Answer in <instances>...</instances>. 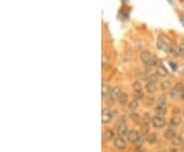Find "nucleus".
I'll return each instance as SVG.
<instances>
[{
    "instance_id": "nucleus-33",
    "label": "nucleus",
    "mask_w": 184,
    "mask_h": 152,
    "mask_svg": "<svg viewBox=\"0 0 184 152\" xmlns=\"http://www.w3.org/2000/svg\"><path fill=\"white\" fill-rule=\"evenodd\" d=\"M169 64H170V66L171 68H172V70H177V68H178V66H177V64H176V63H173V61H170V62H169Z\"/></svg>"
},
{
    "instance_id": "nucleus-36",
    "label": "nucleus",
    "mask_w": 184,
    "mask_h": 152,
    "mask_svg": "<svg viewBox=\"0 0 184 152\" xmlns=\"http://www.w3.org/2000/svg\"><path fill=\"white\" fill-rule=\"evenodd\" d=\"M169 152H177V149H175V148H172V149L169 150Z\"/></svg>"
},
{
    "instance_id": "nucleus-2",
    "label": "nucleus",
    "mask_w": 184,
    "mask_h": 152,
    "mask_svg": "<svg viewBox=\"0 0 184 152\" xmlns=\"http://www.w3.org/2000/svg\"><path fill=\"white\" fill-rule=\"evenodd\" d=\"M172 45V42L168 37H160L156 41V47H158V49L162 50V51L169 52V49Z\"/></svg>"
},
{
    "instance_id": "nucleus-28",
    "label": "nucleus",
    "mask_w": 184,
    "mask_h": 152,
    "mask_svg": "<svg viewBox=\"0 0 184 152\" xmlns=\"http://www.w3.org/2000/svg\"><path fill=\"white\" fill-rule=\"evenodd\" d=\"M110 63V58H109V56H107L106 54H103L102 56V66H105L106 64H109Z\"/></svg>"
},
{
    "instance_id": "nucleus-13",
    "label": "nucleus",
    "mask_w": 184,
    "mask_h": 152,
    "mask_svg": "<svg viewBox=\"0 0 184 152\" xmlns=\"http://www.w3.org/2000/svg\"><path fill=\"white\" fill-rule=\"evenodd\" d=\"M160 87H161V89L163 90V91H168V90L172 89V84H171V82L169 80H165V81H163V82L161 83Z\"/></svg>"
},
{
    "instance_id": "nucleus-23",
    "label": "nucleus",
    "mask_w": 184,
    "mask_h": 152,
    "mask_svg": "<svg viewBox=\"0 0 184 152\" xmlns=\"http://www.w3.org/2000/svg\"><path fill=\"white\" fill-rule=\"evenodd\" d=\"M110 93V88L106 84L102 83V88H101V94H102V98H105Z\"/></svg>"
},
{
    "instance_id": "nucleus-17",
    "label": "nucleus",
    "mask_w": 184,
    "mask_h": 152,
    "mask_svg": "<svg viewBox=\"0 0 184 152\" xmlns=\"http://www.w3.org/2000/svg\"><path fill=\"white\" fill-rule=\"evenodd\" d=\"M169 53L172 54L173 56H180L178 45H172V46L170 47V49H169Z\"/></svg>"
},
{
    "instance_id": "nucleus-20",
    "label": "nucleus",
    "mask_w": 184,
    "mask_h": 152,
    "mask_svg": "<svg viewBox=\"0 0 184 152\" xmlns=\"http://www.w3.org/2000/svg\"><path fill=\"white\" fill-rule=\"evenodd\" d=\"M137 107H138V102L135 99H134V100H131L130 102L128 103V108L131 111H135V110L137 109Z\"/></svg>"
},
{
    "instance_id": "nucleus-4",
    "label": "nucleus",
    "mask_w": 184,
    "mask_h": 152,
    "mask_svg": "<svg viewBox=\"0 0 184 152\" xmlns=\"http://www.w3.org/2000/svg\"><path fill=\"white\" fill-rule=\"evenodd\" d=\"M152 123L154 125V128H158V129H161L164 128L166 125V119L164 117H160V115H156L154 119H152Z\"/></svg>"
},
{
    "instance_id": "nucleus-10",
    "label": "nucleus",
    "mask_w": 184,
    "mask_h": 152,
    "mask_svg": "<svg viewBox=\"0 0 184 152\" xmlns=\"http://www.w3.org/2000/svg\"><path fill=\"white\" fill-rule=\"evenodd\" d=\"M128 128L126 127V125H120L119 129H118V134L121 138H124L125 136L128 135Z\"/></svg>"
},
{
    "instance_id": "nucleus-21",
    "label": "nucleus",
    "mask_w": 184,
    "mask_h": 152,
    "mask_svg": "<svg viewBox=\"0 0 184 152\" xmlns=\"http://www.w3.org/2000/svg\"><path fill=\"white\" fill-rule=\"evenodd\" d=\"M118 101H119V103L120 104H122V105L126 104V103L128 102V95L123 92V93L121 94V96L119 97V99H118Z\"/></svg>"
},
{
    "instance_id": "nucleus-18",
    "label": "nucleus",
    "mask_w": 184,
    "mask_h": 152,
    "mask_svg": "<svg viewBox=\"0 0 184 152\" xmlns=\"http://www.w3.org/2000/svg\"><path fill=\"white\" fill-rule=\"evenodd\" d=\"M146 141L149 143V144H156V141H158V138H156V135L154 133L148 134L146 137Z\"/></svg>"
},
{
    "instance_id": "nucleus-1",
    "label": "nucleus",
    "mask_w": 184,
    "mask_h": 152,
    "mask_svg": "<svg viewBox=\"0 0 184 152\" xmlns=\"http://www.w3.org/2000/svg\"><path fill=\"white\" fill-rule=\"evenodd\" d=\"M140 59L147 66H156L160 63L158 57L156 56L154 54H152L147 50H144V51H142L140 53Z\"/></svg>"
},
{
    "instance_id": "nucleus-16",
    "label": "nucleus",
    "mask_w": 184,
    "mask_h": 152,
    "mask_svg": "<svg viewBox=\"0 0 184 152\" xmlns=\"http://www.w3.org/2000/svg\"><path fill=\"white\" fill-rule=\"evenodd\" d=\"M156 104L160 107H166V104H167V97L165 95H161L158 98V101H156Z\"/></svg>"
},
{
    "instance_id": "nucleus-22",
    "label": "nucleus",
    "mask_w": 184,
    "mask_h": 152,
    "mask_svg": "<svg viewBox=\"0 0 184 152\" xmlns=\"http://www.w3.org/2000/svg\"><path fill=\"white\" fill-rule=\"evenodd\" d=\"M156 115H160V117H164V115L167 113V108L156 106Z\"/></svg>"
},
{
    "instance_id": "nucleus-8",
    "label": "nucleus",
    "mask_w": 184,
    "mask_h": 152,
    "mask_svg": "<svg viewBox=\"0 0 184 152\" xmlns=\"http://www.w3.org/2000/svg\"><path fill=\"white\" fill-rule=\"evenodd\" d=\"M122 93H123V92H122L120 87H114V88L111 90V96L113 97L114 100H118Z\"/></svg>"
},
{
    "instance_id": "nucleus-15",
    "label": "nucleus",
    "mask_w": 184,
    "mask_h": 152,
    "mask_svg": "<svg viewBox=\"0 0 184 152\" xmlns=\"http://www.w3.org/2000/svg\"><path fill=\"white\" fill-rule=\"evenodd\" d=\"M181 123V117L179 115H174V117H171L170 119V124L172 127H178Z\"/></svg>"
},
{
    "instance_id": "nucleus-6",
    "label": "nucleus",
    "mask_w": 184,
    "mask_h": 152,
    "mask_svg": "<svg viewBox=\"0 0 184 152\" xmlns=\"http://www.w3.org/2000/svg\"><path fill=\"white\" fill-rule=\"evenodd\" d=\"M115 147L117 148V149H120V150H124L126 149V141L124 140L123 138H121V137H119V138H116L115 139Z\"/></svg>"
},
{
    "instance_id": "nucleus-25",
    "label": "nucleus",
    "mask_w": 184,
    "mask_h": 152,
    "mask_svg": "<svg viewBox=\"0 0 184 152\" xmlns=\"http://www.w3.org/2000/svg\"><path fill=\"white\" fill-rule=\"evenodd\" d=\"M148 81L149 82H154L156 83L158 81V74H152L148 77Z\"/></svg>"
},
{
    "instance_id": "nucleus-27",
    "label": "nucleus",
    "mask_w": 184,
    "mask_h": 152,
    "mask_svg": "<svg viewBox=\"0 0 184 152\" xmlns=\"http://www.w3.org/2000/svg\"><path fill=\"white\" fill-rule=\"evenodd\" d=\"M134 98L135 100H140L143 98V92H134Z\"/></svg>"
},
{
    "instance_id": "nucleus-7",
    "label": "nucleus",
    "mask_w": 184,
    "mask_h": 152,
    "mask_svg": "<svg viewBox=\"0 0 184 152\" xmlns=\"http://www.w3.org/2000/svg\"><path fill=\"white\" fill-rule=\"evenodd\" d=\"M139 137H140L139 133H138L137 131H135V130H130V131L128 132V135H127V138H128V140L130 141L131 143H135Z\"/></svg>"
},
{
    "instance_id": "nucleus-37",
    "label": "nucleus",
    "mask_w": 184,
    "mask_h": 152,
    "mask_svg": "<svg viewBox=\"0 0 184 152\" xmlns=\"http://www.w3.org/2000/svg\"><path fill=\"white\" fill-rule=\"evenodd\" d=\"M182 73H183V75H184V68H183V70H182Z\"/></svg>"
},
{
    "instance_id": "nucleus-9",
    "label": "nucleus",
    "mask_w": 184,
    "mask_h": 152,
    "mask_svg": "<svg viewBox=\"0 0 184 152\" xmlns=\"http://www.w3.org/2000/svg\"><path fill=\"white\" fill-rule=\"evenodd\" d=\"M176 132H175L174 129H171V128H169V129H167L165 131V133H164V137H165L166 139H168V140H173V139L176 137Z\"/></svg>"
},
{
    "instance_id": "nucleus-38",
    "label": "nucleus",
    "mask_w": 184,
    "mask_h": 152,
    "mask_svg": "<svg viewBox=\"0 0 184 152\" xmlns=\"http://www.w3.org/2000/svg\"><path fill=\"white\" fill-rule=\"evenodd\" d=\"M183 117H184V111H183Z\"/></svg>"
},
{
    "instance_id": "nucleus-29",
    "label": "nucleus",
    "mask_w": 184,
    "mask_h": 152,
    "mask_svg": "<svg viewBox=\"0 0 184 152\" xmlns=\"http://www.w3.org/2000/svg\"><path fill=\"white\" fill-rule=\"evenodd\" d=\"M143 141H144V140H143V136L140 135V137L138 138V140L136 141V142L134 143V144H135V145L137 146V147H141L142 144H143Z\"/></svg>"
},
{
    "instance_id": "nucleus-11",
    "label": "nucleus",
    "mask_w": 184,
    "mask_h": 152,
    "mask_svg": "<svg viewBox=\"0 0 184 152\" xmlns=\"http://www.w3.org/2000/svg\"><path fill=\"white\" fill-rule=\"evenodd\" d=\"M172 144L176 147H183V144H184V141H183V138H182L181 136H176L174 139L172 140Z\"/></svg>"
},
{
    "instance_id": "nucleus-32",
    "label": "nucleus",
    "mask_w": 184,
    "mask_h": 152,
    "mask_svg": "<svg viewBox=\"0 0 184 152\" xmlns=\"http://www.w3.org/2000/svg\"><path fill=\"white\" fill-rule=\"evenodd\" d=\"M145 103H146V105L147 106H150V105H152V103H154V99L152 98H147V99H145Z\"/></svg>"
},
{
    "instance_id": "nucleus-24",
    "label": "nucleus",
    "mask_w": 184,
    "mask_h": 152,
    "mask_svg": "<svg viewBox=\"0 0 184 152\" xmlns=\"http://www.w3.org/2000/svg\"><path fill=\"white\" fill-rule=\"evenodd\" d=\"M133 90L134 92H142V85L140 82L136 81V82L133 83Z\"/></svg>"
},
{
    "instance_id": "nucleus-31",
    "label": "nucleus",
    "mask_w": 184,
    "mask_h": 152,
    "mask_svg": "<svg viewBox=\"0 0 184 152\" xmlns=\"http://www.w3.org/2000/svg\"><path fill=\"white\" fill-rule=\"evenodd\" d=\"M130 117H131V119H134V121H135L136 123L139 122V119H140V117H139V115H136V113H134V112H133L132 115H130Z\"/></svg>"
},
{
    "instance_id": "nucleus-19",
    "label": "nucleus",
    "mask_w": 184,
    "mask_h": 152,
    "mask_svg": "<svg viewBox=\"0 0 184 152\" xmlns=\"http://www.w3.org/2000/svg\"><path fill=\"white\" fill-rule=\"evenodd\" d=\"M114 137H115V134H114V132H113V130L107 129L106 131L104 132V138H105V140H106V141L113 140V139H114Z\"/></svg>"
},
{
    "instance_id": "nucleus-35",
    "label": "nucleus",
    "mask_w": 184,
    "mask_h": 152,
    "mask_svg": "<svg viewBox=\"0 0 184 152\" xmlns=\"http://www.w3.org/2000/svg\"><path fill=\"white\" fill-rule=\"evenodd\" d=\"M181 23L184 26V14L181 17Z\"/></svg>"
},
{
    "instance_id": "nucleus-30",
    "label": "nucleus",
    "mask_w": 184,
    "mask_h": 152,
    "mask_svg": "<svg viewBox=\"0 0 184 152\" xmlns=\"http://www.w3.org/2000/svg\"><path fill=\"white\" fill-rule=\"evenodd\" d=\"M178 48H179V54L180 56H184V43L178 45Z\"/></svg>"
},
{
    "instance_id": "nucleus-5",
    "label": "nucleus",
    "mask_w": 184,
    "mask_h": 152,
    "mask_svg": "<svg viewBox=\"0 0 184 152\" xmlns=\"http://www.w3.org/2000/svg\"><path fill=\"white\" fill-rule=\"evenodd\" d=\"M113 119V112L110 109H102V112H101V121H102L103 124H106V123H110Z\"/></svg>"
},
{
    "instance_id": "nucleus-3",
    "label": "nucleus",
    "mask_w": 184,
    "mask_h": 152,
    "mask_svg": "<svg viewBox=\"0 0 184 152\" xmlns=\"http://www.w3.org/2000/svg\"><path fill=\"white\" fill-rule=\"evenodd\" d=\"M184 90V86L182 83H177V84L175 85L174 87H173L172 89L170 90V97L171 98H176V97H178V96L181 95L182 91Z\"/></svg>"
},
{
    "instance_id": "nucleus-12",
    "label": "nucleus",
    "mask_w": 184,
    "mask_h": 152,
    "mask_svg": "<svg viewBox=\"0 0 184 152\" xmlns=\"http://www.w3.org/2000/svg\"><path fill=\"white\" fill-rule=\"evenodd\" d=\"M145 89L148 93H154L156 92V83H154V82H147L146 85H145Z\"/></svg>"
},
{
    "instance_id": "nucleus-26",
    "label": "nucleus",
    "mask_w": 184,
    "mask_h": 152,
    "mask_svg": "<svg viewBox=\"0 0 184 152\" xmlns=\"http://www.w3.org/2000/svg\"><path fill=\"white\" fill-rule=\"evenodd\" d=\"M148 127L146 125H143L141 128V136H147L148 135Z\"/></svg>"
},
{
    "instance_id": "nucleus-34",
    "label": "nucleus",
    "mask_w": 184,
    "mask_h": 152,
    "mask_svg": "<svg viewBox=\"0 0 184 152\" xmlns=\"http://www.w3.org/2000/svg\"><path fill=\"white\" fill-rule=\"evenodd\" d=\"M180 97H181L182 100H184V90L182 91V93H181V95H180Z\"/></svg>"
},
{
    "instance_id": "nucleus-14",
    "label": "nucleus",
    "mask_w": 184,
    "mask_h": 152,
    "mask_svg": "<svg viewBox=\"0 0 184 152\" xmlns=\"http://www.w3.org/2000/svg\"><path fill=\"white\" fill-rule=\"evenodd\" d=\"M168 70H167V68L164 66H162V64H160V66H158V68H156V74H158V76H162V77H165V76L168 75Z\"/></svg>"
}]
</instances>
